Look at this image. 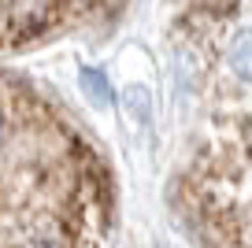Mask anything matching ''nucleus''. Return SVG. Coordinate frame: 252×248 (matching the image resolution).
<instances>
[{
  "label": "nucleus",
  "instance_id": "1",
  "mask_svg": "<svg viewBox=\"0 0 252 248\" xmlns=\"http://www.w3.org/2000/svg\"><path fill=\"white\" fill-rule=\"evenodd\" d=\"M115 182L30 78L0 70V248H108Z\"/></svg>",
  "mask_w": 252,
  "mask_h": 248
},
{
  "label": "nucleus",
  "instance_id": "2",
  "mask_svg": "<svg viewBox=\"0 0 252 248\" xmlns=\"http://www.w3.org/2000/svg\"><path fill=\"white\" fill-rule=\"evenodd\" d=\"M123 0H0V52L30 48L111 15Z\"/></svg>",
  "mask_w": 252,
  "mask_h": 248
},
{
  "label": "nucleus",
  "instance_id": "3",
  "mask_svg": "<svg viewBox=\"0 0 252 248\" xmlns=\"http://www.w3.org/2000/svg\"><path fill=\"white\" fill-rule=\"evenodd\" d=\"M230 70L241 82H252V30H241L230 45Z\"/></svg>",
  "mask_w": 252,
  "mask_h": 248
},
{
  "label": "nucleus",
  "instance_id": "4",
  "mask_svg": "<svg viewBox=\"0 0 252 248\" xmlns=\"http://www.w3.org/2000/svg\"><path fill=\"white\" fill-rule=\"evenodd\" d=\"M82 78H86V82H89V89H93V96H96V100H108V89H104V78L100 74H96V70H86V74H82Z\"/></svg>",
  "mask_w": 252,
  "mask_h": 248
}]
</instances>
